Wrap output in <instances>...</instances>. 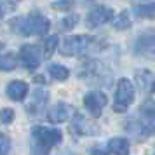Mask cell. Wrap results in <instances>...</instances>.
<instances>
[{
  "mask_svg": "<svg viewBox=\"0 0 155 155\" xmlns=\"http://www.w3.org/2000/svg\"><path fill=\"white\" fill-rule=\"evenodd\" d=\"M136 84L141 89V92H148L152 94L153 91V73L150 70H138L136 71Z\"/></svg>",
  "mask_w": 155,
  "mask_h": 155,
  "instance_id": "2e32d148",
  "label": "cell"
},
{
  "mask_svg": "<svg viewBox=\"0 0 155 155\" xmlns=\"http://www.w3.org/2000/svg\"><path fill=\"white\" fill-rule=\"evenodd\" d=\"M31 155H49L51 148L58 147L63 141V133L61 129L47 126H33L31 127Z\"/></svg>",
  "mask_w": 155,
  "mask_h": 155,
  "instance_id": "3957f363",
  "label": "cell"
},
{
  "mask_svg": "<svg viewBox=\"0 0 155 155\" xmlns=\"http://www.w3.org/2000/svg\"><path fill=\"white\" fill-rule=\"evenodd\" d=\"M58 45H59V38H58V35L47 37V38L44 40V44L40 45V47H42V52H44V58H51L52 56L54 51L58 49Z\"/></svg>",
  "mask_w": 155,
  "mask_h": 155,
  "instance_id": "44dd1931",
  "label": "cell"
},
{
  "mask_svg": "<svg viewBox=\"0 0 155 155\" xmlns=\"http://www.w3.org/2000/svg\"><path fill=\"white\" fill-rule=\"evenodd\" d=\"M136 98V87L129 78L122 77L117 82L115 87V96H113V112L117 113H126L129 106L134 103Z\"/></svg>",
  "mask_w": 155,
  "mask_h": 155,
  "instance_id": "277c9868",
  "label": "cell"
},
{
  "mask_svg": "<svg viewBox=\"0 0 155 155\" xmlns=\"http://www.w3.org/2000/svg\"><path fill=\"white\" fill-rule=\"evenodd\" d=\"M49 98L51 94L45 87H37L31 92V99L26 105V112L30 117H42L45 113V108L49 105Z\"/></svg>",
  "mask_w": 155,
  "mask_h": 155,
  "instance_id": "9c48e42d",
  "label": "cell"
},
{
  "mask_svg": "<svg viewBox=\"0 0 155 155\" xmlns=\"http://www.w3.org/2000/svg\"><path fill=\"white\" fill-rule=\"evenodd\" d=\"M18 68V56L14 52L0 54V71H12Z\"/></svg>",
  "mask_w": 155,
  "mask_h": 155,
  "instance_id": "d6986e66",
  "label": "cell"
},
{
  "mask_svg": "<svg viewBox=\"0 0 155 155\" xmlns=\"http://www.w3.org/2000/svg\"><path fill=\"white\" fill-rule=\"evenodd\" d=\"M30 87L25 80H12L7 84V89H5V94L11 101H25V98L28 96Z\"/></svg>",
  "mask_w": 155,
  "mask_h": 155,
  "instance_id": "5bb4252c",
  "label": "cell"
},
{
  "mask_svg": "<svg viewBox=\"0 0 155 155\" xmlns=\"http://www.w3.org/2000/svg\"><path fill=\"white\" fill-rule=\"evenodd\" d=\"M11 147H12L11 138H9L5 133H2V131H0V155H9Z\"/></svg>",
  "mask_w": 155,
  "mask_h": 155,
  "instance_id": "d4e9b609",
  "label": "cell"
},
{
  "mask_svg": "<svg viewBox=\"0 0 155 155\" xmlns=\"http://www.w3.org/2000/svg\"><path fill=\"white\" fill-rule=\"evenodd\" d=\"M9 28L12 33L21 37H44L51 28V21L40 12H31L12 18L9 21Z\"/></svg>",
  "mask_w": 155,
  "mask_h": 155,
  "instance_id": "7a4b0ae2",
  "label": "cell"
},
{
  "mask_svg": "<svg viewBox=\"0 0 155 155\" xmlns=\"http://www.w3.org/2000/svg\"><path fill=\"white\" fill-rule=\"evenodd\" d=\"M153 47H155L153 31L148 30V31H145V33H141V35L138 37V40L134 44V52H136L138 56L152 59V58H153Z\"/></svg>",
  "mask_w": 155,
  "mask_h": 155,
  "instance_id": "4fadbf2b",
  "label": "cell"
},
{
  "mask_svg": "<svg viewBox=\"0 0 155 155\" xmlns=\"http://www.w3.org/2000/svg\"><path fill=\"white\" fill-rule=\"evenodd\" d=\"M12 9H14V2L12 0H0V18H4Z\"/></svg>",
  "mask_w": 155,
  "mask_h": 155,
  "instance_id": "484cf974",
  "label": "cell"
},
{
  "mask_svg": "<svg viewBox=\"0 0 155 155\" xmlns=\"http://www.w3.org/2000/svg\"><path fill=\"white\" fill-rule=\"evenodd\" d=\"M112 23H113V28L119 30V31L131 28L133 21H131V14H129V11H120L117 16H113Z\"/></svg>",
  "mask_w": 155,
  "mask_h": 155,
  "instance_id": "ac0fdd59",
  "label": "cell"
},
{
  "mask_svg": "<svg viewBox=\"0 0 155 155\" xmlns=\"http://www.w3.org/2000/svg\"><path fill=\"white\" fill-rule=\"evenodd\" d=\"M78 77L91 82V84H105L108 85L110 80H112V75H110V70L106 68V64H103L101 61H96V59H89L82 64V68L78 71Z\"/></svg>",
  "mask_w": 155,
  "mask_h": 155,
  "instance_id": "5b68a950",
  "label": "cell"
},
{
  "mask_svg": "<svg viewBox=\"0 0 155 155\" xmlns=\"http://www.w3.org/2000/svg\"><path fill=\"white\" fill-rule=\"evenodd\" d=\"M16 119V112L12 108H2L0 110V124H4V126H9V124H12Z\"/></svg>",
  "mask_w": 155,
  "mask_h": 155,
  "instance_id": "603a6c76",
  "label": "cell"
},
{
  "mask_svg": "<svg viewBox=\"0 0 155 155\" xmlns=\"http://www.w3.org/2000/svg\"><path fill=\"white\" fill-rule=\"evenodd\" d=\"M153 99H152V96H148L140 108V117H133V119L126 120L124 131L138 141L148 140L153 134Z\"/></svg>",
  "mask_w": 155,
  "mask_h": 155,
  "instance_id": "6da1fadb",
  "label": "cell"
},
{
  "mask_svg": "<svg viewBox=\"0 0 155 155\" xmlns=\"http://www.w3.org/2000/svg\"><path fill=\"white\" fill-rule=\"evenodd\" d=\"M115 16V11L108 5H96L92 7L87 16H85V25L87 28H98V26H103L106 23H110Z\"/></svg>",
  "mask_w": 155,
  "mask_h": 155,
  "instance_id": "30bf717a",
  "label": "cell"
},
{
  "mask_svg": "<svg viewBox=\"0 0 155 155\" xmlns=\"http://www.w3.org/2000/svg\"><path fill=\"white\" fill-rule=\"evenodd\" d=\"M61 155H78V153L71 152V150H63V152H61Z\"/></svg>",
  "mask_w": 155,
  "mask_h": 155,
  "instance_id": "83f0119b",
  "label": "cell"
},
{
  "mask_svg": "<svg viewBox=\"0 0 155 155\" xmlns=\"http://www.w3.org/2000/svg\"><path fill=\"white\" fill-rule=\"evenodd\" d=\"M89 155H112L106 148H103L101 145H94L89 148Z\"/></svg>",
  "mask_w": 155,
  "mask_h": 155,
  "instance_id": "4316f807",
  "label": "cell"
},
{
  "mask_svg": "<svg viewBox=\"0 0 155 155\" xmlns=\"http://www.w3.org/2000/svg\"><path fill=\"white\" fill-rule=\"evenodd\" d=\"M75 113V108L68 103H64V101H59L56 105L49 108V112H47V120L52 122V124H63L66 120L71 119V115Z\"/></svg>",
  "mask_w": 155,
  "mask_h": 155,
  "instance_id": "7c38bea8",
  "label": "cell"
},
{
  "mask_svg": "<svg viewBox=\"0 0 155 155\" xmlns=\"http://www.w3.org/2000/svg\"><path fill=\"white\" fill-rule=\"evenodd\" d=\"M73 5H75V0H56V2H52V9L61 11V12H68V11H71Z\"/></svg>",
  "mask_w": 155,
  "mask_h": 155,
  "instance_id": "cb8c5ba5",
  "label": "cell"
},
{
  "mask_svg": "<svg viewBox=\"0 0 155 155\" xmlns=\"http://www.w3.org/2000/svg\"><path fill=\"white\" fill-rule=\"evenodd\" d=\"M153 12H155V7H153V2H148V4H143V5H136L134 7V14L136 18L140 19H153Z\"/></svg>",
  "mask_w": 155,
  "mask_h": 155,
  "instance_id": "ffe728a7",
  "label": "cell"
},
{
  "mask_svg": "<svg viewBox=\"0 0 155 155\" xmlns=\"http://www.w3.org/2000/svg\"><path fill=\"white\" fill-rule=\"evenodd\" d=\"M19 59L28 71H35L44 59L42 47L38 44H25L19 49Z\"/></svg>",
  "mask_w": 155,
  "mask_h": 155,
  "instance_id": "52a82bcc",
  "label": "cell"
},
{
  "mask_svg": "<svg viewBox=\"0 0 155 155\" xmlns=\"http://www.w3.org/2000/svg\"><path fill=\"white\" fill-rule=\"evenodd\" d=\"M2 47H4V44H2V42H0V49H2Z\"/></svg>",
  "mask_w": 155,
  "mask_h": 155,
  "instance_id": "f546056e",
  "label": "cell"
},
{
  "mask_svg": "<svg viewBox=\"0 0 155 155\" xmlns=\"http://www.w3.org/2000/svg\"><path fill=\"white\" fill-rule=\"evenodd\" d=\"M92 42H94V38L89 35H68L58 45V49H59L61 56H78V54H82L89 49Z\"/></svg>",
  "mask_w": 155,
  "mask_h": 155,
  "instance_id": "8992f818",
  "label": "cell"
},
{
  "mask_svg": "<svg viewBox=\"0 0 155 155\" xmlns=\"http://www.w3.org/2000/svg\"><path fill=\"white\" fill-rule=\"evenodd\" d=\"M35 82H38V84H44V77H35Z\"/></svg>",
  "mask_w": 155,
  "mask_h": 155,
  "instance_id": "f1b7e54d",
  "label": "cell"
},
{
  "mask_svg": "<svg viewBox=\"0 0 155 155\" xmlns=\"http://www.w3.org/2000/svg\"><path fill=\"white\" fill-rule=\"evenodd\" d=\"M78 19H80L78 14H68L66 18H63V19L59 21V30H61V31H70V30H73L77 26Z\"/></svg>",
  "mask_w": 155,
  "mask_h": 155,
  "instance_id": "7402d4cb",
  "label": "cell"
},
{
  "mask_svg": "<svg viewBox=\"0 0 155 155\" xmlns=\"http://www.w3.org/2000/svg\"><path fill=\"white\" fill-rule=\"evenodd\" d=\"M70 133H71V136H94L99 131H98V126H94L92 122H89L85 119V115L75 112L71 115Z\"/></svg>",
  "mask_w": 155,
  "mask_h": 155,
  "instance_id": "8fae6325",
  "label": "cell"
},
{
  "mask_svg": "<svg viewBox=\"0 0 155 155\" xmlns=\"http://www.w3.org/2000/svg\"><path fill=\"white\" fill-rule=\"evenodd\" d=\"M106 105H108V98H106V94L103 91L94 89V91H89L84 94V108L87 110V113L92 119L101 117Z\"/></svg>",
  "mask_w": 155,
  "mask_h": 155,
  "instance_id": "ba28073f",
  "label": "cell"
},
{
  "mask_svg": "<svg viewBox=\"0 0 155 155\" xmlns=\"http://www.w3.org/2000/svg\"><path fill=\"white\" fill-rule=\"evenodd\" d=\"M108 152L112 155H129L131 153V141L127 138L117 136L108 140Z\"/></svg>",
  "mask_w": 155,
  "mask_h": 155,
  "instance_id": "9a60e30c",
  "label": "cell"
},
{
  "mask_svg": "<svg viewBox=\"0 0 155 155\" xmlns=\"http://www.w3.org/2000/svg\"><path fill=\"white\" fill-rule=\"evenodd\" d=\"M47 73H49V77L52 78V80H56V82H64V80H68V77H70V70H68L64 64H59V63L49 64Z\"/></svg>",
  "mask_w": 155,
  "mask_h": 155,
  "instance_id": "e0dca14e",
  "label": "cell"
}]
</instances>
